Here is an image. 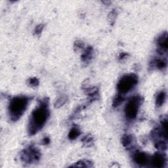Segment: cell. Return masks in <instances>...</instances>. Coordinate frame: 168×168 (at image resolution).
Here are the masks:
<instances>
[{
    "label": "cell",
    "instance_id": "6da1fadb",
    "mask_svg": "<svg viewBox=\"0 0 168 168\" xmlns=\"http://www.w3.org/2000/svg\"><path fill=\"white\" fill-rule=\"evenodd\" d=\"M49 116L48 104L46 101H43L31 114L28 125V132L33 135L42 129L46 123Z\"/></svg>",
    "mask_w": 168,
    "mask_h": 168
},
{
    "label": "cell",
    "instance_id": "7a4b0ae2",
    "mask_svg": "<svg viewBox=\"0 0 168 168\" xmlns=\"http://www.w3.org/2000/svg\"><path fill=\"white\" fill-rule=\"evenodd\" d=\"M29 99L24 96H19L13 98L9 105V112L11 120L17 121L24 114L28 106Z\"/></svg>",
    "mask_w": 168,
    "mask_h": 168
},
{
    "label": "cell",
    "instance_id": "3957f363",
    "mask_svg": "<svg viewBox=\"0 0 168 168\" xmlns=\"http://www.w3.org/2000/svg\"><path fill=\"white\" fill-rule=\"evenodd\" d=\"M138 83V78L135 74L125 75L120 80L117 85V89L120 94L128 93L133 89Z\"/></svg>",
    "mask_w": 168,
    "mask_h": 168
},
{
    "label": "cell",
    "instance_id": "277c9868",
    "mask_svg": "<svg viewBox=\"0 0 168 168\" xmlns=\"http://www.w3.org/2000/svg\"><path fill=\"white\" fill-rule=\"evenodd\" d=\"M141 98L139 96H135L129 99L125 107V114L128 120H134L137 115Z\"/></svg>",
    "mask_w": 168,
    "mask_h": 168
},
{
    "label": "cell",
    "instance_id": "5b68a950",
    "mask_svg": "<svg viewBox=\"0 0 168 168\" xmlns=\"http://www.w3.org/2000/svg\"><path fill=\"white\" fill-rule=\"evenodd\" d=\"M40 157V153L34 147H29L26 149L22 153V160L27 163L33 162L34 161H38Z\"/></svg>",
    "mask_w": 168,
    "mask_h": 168
},
{
    "label": "cell",
    "instance_id": "8992f818",
    "mask_svg": "<svg viewBox=\"0 0 168 168\" xmlns=\"http://www.w3.org/2000/svg\"><path fill=\"white\" fill-rule=\"evenodd\" d=\"M167 162L166 156L164 154L161 153H156L150 160V163H151V166L154 167L161 168L163 167Z\"/></svg>",
    "mask_w": 168,
    "mask_h": 168
},
{
    "label": "cell",
    "instance_id": "52a82bcc",
    "mask_svg": "<svg viewBox=\"0 0 168 168\" xmlns=\"http://www.w3.org/2000/svg\"><path fill=\"white\" fill-rule=\"evenodd\" d=\"M133 158L134 162L140 166L147 165L148 163H150V160H151L148 154L143 152H135Z\"/></svg>",
    "mask_w": 168,
    "mask_h": 168
},
{
    "label": "cell",
    "instance_id": "ba28073f",
    "mask_svg": "<svg viewBox=\"0 0 168 168\" xmlns=\"http://www.w3.org/2000/svg\"><path fill=\"white\" fill-rule=\"evenodd\" d=\"M157 43L159 49L162 52H167V33L164 32L158 38Z\"/></svg>",
    "mask_w": 168,
    "mask_h": 168
},
{
    "label": "cell",
    "instance_id": "9c48e42d",
    "mask_svg": "<svg viewBox=\"0 0 168 168\" xmlns=\"http://www.w3.org/2000/svg\"><path fill=\"white\" fill-rule=\"evenodd\" d=\"M166 99V93L165 91L159 93L156 97V104L158 107L162 106L164 104Z\"/></svg>",
    "mask_w": 168,
    "mask_h": 168
},
{
    "label": "cell",
    "instance_id": "30bf717a",
    "mask_svg": "<svg viewBox=\"0 0 168 168\" xmlns=\"http://www.w3.org/2000/svg\"><path fill=\"white\" fill-rule=\"evenodd\" d=\"M93 57V49L91 47H88L85 50L84 53L81 55V58L84 62H88Z\"/></svg>",
    "mask_w": 168,
    "mask_h": 168
},
{
    "label": "cell",
    "instance_id": "8fae6325",
    "mask_svg": "<svg viewBox=\"0 0 168 168\" xmlns=\"http://www.w3.org/2000/svg\"><path fill=\"white\" fill-rule=\"evenodd\" d=\"M81 131L78 128H77V127H73L70 131L69 134V138L70 140H74L78 137Z\"/></svg>",
    "mask_w": 168,
    "mask_h": 168
},
{
    "label": "cell",
    "instance_id": "7c38bea8",
    "mask_svg": "<svg viewBox=\"0 0 168 168\" xmlns=\"http://www.w3.org/2000/svg\"><path fill=\"white\" fill-rule=\"evenodd\" d=\"M154 65L158 69H164L167 66V62L164 59H161V58H158L154 61Z\"/></svg>",
    "mask_w": 168,
    "mask_h": 168
},
{
    "label": "cell",
    "instance_id": "4fadbf2b",
    "mask_svg": "<svg viewBox=\"0 0 168 168\" xmlns=\"http://www.w3.org/2000/svg\"><path fill=\"white\" fill-rule=\"evenodd\" d=\"M133 142V137L129 135H125L121 139V143L125 147L129 146Z\"/></svg>",
    "mask_w": 168,
    "mask_h": 168
},
{
    "label": "cell",
    "instance_id": "5bb4252c",
    "mask_svg": "<svg viewBox=\"0 0 168 168\" xmlns=\"http://www.w3.org/2000/svg\"><path fill=\"white\" fill-rule=\"evenodd\" d=\"M73 167H92V163H91L87 160H81L78 162V163H76V164L72 166Z\"/></svg>",
    "mask_w": 168,
    "mask_h": 168
},
{
    "label": "cell",
    "instance_id": "9a60e30c",
    "mask_svg": "<svg viewBox=\"0 0 168 168\" xmlns=\"http://www.w3.org/2000/svg\"><path fill=\"white\" fill-rule=\"evenodd\" d=\"M124 101V98L123 97V95H121V94L118 95L117 96L115 97L114 101H113V105H114V106H119L120 104H121L122 102H123Z\"/></svg>",
    "mask_w": 168,
    "mask_h": 168
},
{
    "label": "cell",
    "instance_id": "2e32d148",
    "mask_svg": "<svg viewBox=\"0 0 168 168\" xmlns=\"http://www.w3.org/2000/svg\"><path fill=\"white\" fill-rule=\"evenodd\" d=\"M66 101H67V98L65 96L61 97L57 100V101H56L55 104H54V105H55L56 108H59V107L62 106V105H64V104L66 103Z\"/></svg>",
    "mask_w": 168,
    "mask_h": 168
},
{
    "label": "cell",
    "instance_id": "e0dca14e",
    "mask_svg": "<svg viewBox=\"0 0 168 168\" xmlns=\"http://www.w3.org/2000/svg\"><path fill=\"white\" fill-rule=\"evenodd\" d=\"M28 84L31 87H35L39 84V81L36 78H31L28 80Z\"/></svg>",
    "mask_w": 168,
    "mask_h": 168
},
{
    "label": "cell",
    "instance_id": "ac0fdd59",
    "mask_svg": "<svg viewBox=\"0 0 168 168\" xmlns=\"http://www.w3.org/2000/svg\"><path fill=\"white\" fill-rule=\"evenodd\" d=\"M84 46V43L80 42V41H78V42H76L75 43V45H74V47L75 48H78V49H81L82 48V47Z\"/></svg>",
    "mask_w": 168,
    "mask_h": 168
},
{
    "label": "cell",
    "instance_id": "d6986e66",
    "mask_svg": "<svg viewBox=\"0 0 168 168\" xmlns=\"http://www.w3.org/2000/svg\"><path fill=\"white\" fill-rule=\"evenodd\" d=\"M42 30H43V26H42V25H39V26H38L35 28V34H40L41 32H42Z\"/></svg>",
    "mask_w": 168,
    "mask_h": 168
},
{
    "label": "cell",
    "instance_id": "ffe728a7",
    "mask_svg": "<svg viewBox=\"0 0 168 168\" xmlns=\"http://www.w3.org/2000/svg\"><path fill=\"white\" fill-rule=\"evenodd\" d=\"M49 142H50V140H49V139L48 137H45V138H44V139H43V140H42V143H43V144H47Z\"/></svg>",
    "mask_w": 168,
    "mask_h": 168
},
{
    "label": "cell",
    "instance_id": "44dd1931",
    "mask_svg": "<svg viewBox=\"0 0 168 168\" xmlns=\"http://www.w3.org/2000/svg\"><path fill=\"white\" fill-rule=\"evenodd\" d=\"M127 56H128V54H127L126 53H121L120 54V59H123V58H125L127 57Z\"/></svg>",
    "mask_w": 168,
    "mask_h": 168
}]
</instances>
